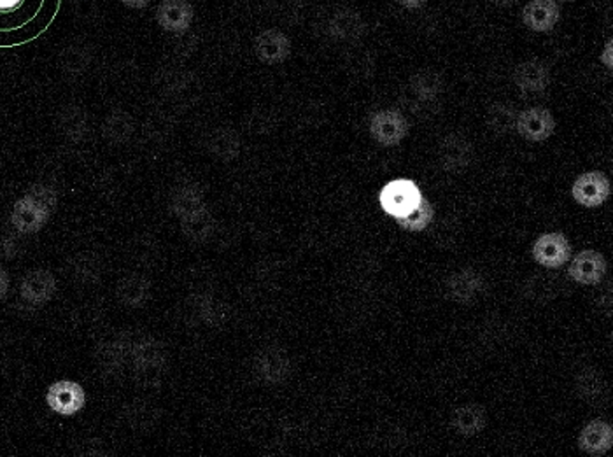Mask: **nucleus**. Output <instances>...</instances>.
Instances as JSON below:
<instances>
[{"label":"nucleus","mask_w":613,"mask_h":457,"mask_svg":"<svg viewBox=\"0 0 613 457\" xmlns=\"http://www.w3.org/2000/svg\"><path fill=\"white\" fill-rule=\"evenodd\" d=\"M61 0H0V48L39 39L59 16Z\"/></svg>","instance_id":"1"},{"label":"nucleus","mask_w":613,"mask_h":457,"mask_svg":"<svg viewBox=\"0 0 613 457\" xmlns=\"http://www.w3.org/2000/svg\"><path fill=\"white\" fill-rule=\"evenodd\" d=\"M57 207V193L44 186H35L14 203L11 223L18 233L32 235L44 228Z\"/></svg>","instance_id":"2"},{"label":"nucleus","mask_w":613,"mask_h":457,"mask_svg":"<svg viewBox=\"0 0 613 457\" xmlns=\"http://www.w3.org/2000/svg\"><path fill=\"white\" fill-rule=\"evenodd\" d=\"M423 193L419 190V186L410 181V179H396L387 182L379 195V203L382 210L395 218H405L410 214L421 201H423Z\"/></svg>","instance_id":"3"},{"label":"nucleus","mask_w":613,"mask_h":457,"mask_svg":"<svg viewBox=\"0 0 613 457\" xmlns=\"http://www.w3.org/2000/svg\"><path fill=\"white\" fill-rule=\"evenodd\" d=\"M167 361L165 347L154 337H139L130 343V365L143 380L156 378Z\"/></svg>","instance_id":"4"},{"label":"nucleus","mask_w":613,"mask_h":457,"mask_svg":"<svg viewBox=\"0 0 613 457\" xmlns=\"http://www.w3.org/2000/svg\"><path fill=\"white\" fill-rule=\"evenodd\" d=\"M48 406L63 417H72L87 406V391L79 382L57 380L46 393Z\"/></svg>","instance_id":"5"},{"label":"nucleus","mask_w":613,"mask_h":457,"mask_svg":"<svg viewBox=\"0 0 613 457\" xmlns=\"http://www.w3.org/2000/svg\"><path fill=\"white\" fill-rule=\"evenodd\" d=\"M253 370L265 384H270V386L283 384L292 375L290 354L281 347H274V345L265 347L256 354Z\"/></svg>","instance_id":"6"},{"label":"nucleus","mask_w":613,"mask_h":457,"mask_svg":"<svg viewBox=\"0 0 613 457\" xmlns=\"http://www.w3.org/2000/svg\"><path fill=\"white\" fill-rule=\"evenodd\" d=\"M370 135L384 147L398 145L409 135V121L400 111L382 109L370 119Z\"/></svg>","instance_id":"7"},{"label":"nucleus","mask_w":613,"mask_h":457,"mask_svg":"<svg viewBox=\"0 0 613 457\" xmlns=\"http://www.w3.org/2000/svg\"><path fill=\"white\" fill-rule=\"evenodd\" d=\"M610 193H612L610 179L599 171L585 172L575 179L571 186V197L579 205L587 209L603 205L610 199Z\"/></svg>","instance_id":"8"},{"label":"nucleus","mask_w":613,"mask_h":457,"mask_svg":"<svg viewBox=\"0 0 613 457\" xmlns=\"http://www.w3.org/2000/svg\"><path fill=\"white\" fill-rule=\"evenodd\" d=\"M438 165L447 173H461L467 171L473 160V145L467 137L450 134L443 137L437 149Z\"/></svg>","instance_id":"9"},{"label":"nucleus","mask_w":613,"mask_h":457,"mask_svg":"<svg viewBox=\"0 0 613 457\" xmlns=\"http://www.w3.org/2000/svg\"><path fill=\"white\" fill-rule=\"evenodd\" d=\"M554 116L545 107H529L517 113L515 132L529 143H545L554 135Z\"/></svg>","instance_id":"10"},{"label":"nucleus","mask_w":613,"mask_h":457,"mask_svg":"<svg viewBox=\"0 0 613 457\" xmlns=\"http://www.w3.org/2000/svg\"><path fill=\"white\" fill-rule=\"evenodd\" d=\"M533 257L545 268H561L571 257L570 240L561 231L543 233L533 244Z\"/></svg>","instance_id":"11"},{"label":"nucleus","mask_w":613,"mask_h":457,"mask_svg":"<svg viewBox=\"0 0 613 457\" xmlns=\"http://www.w3.org/2000/svg\"><path fill=\"white\" fill-rule=\"evenodd\" d=\"M570 259L571 261H570V266H568V275L582 286L599 284L608 272L607 257L598 251H592V249L580 251Z\"/></svg>","instance_id":"12"},{"label":"nucleus","mask_w":613,"mask_h":457,"mask_svg":"<svg viewBox=\"0 0 613 457\" xmlns=\"http://www.w3.org/2000/svg\"><path fill=\"white\" fill-rule=\"evenodd\" d=\"M57 293V279L50 270L39 268L32 270L22 281L20 294L22 298L33 307H41L48 303Z\"/></svg>","instance_id":"13"},{"label":"nucleus","mask_w":613,"mask_h":457,"mask_svg":"<svg viewBox=\"0 0 613 457\" xmlns=\"http://www.w3.org/2000/svg\"><path fill=\"white\" fill-rule=\"evenodd\" d=\"M561 20V7L555 0H529L523 9L525 27L538 33H549Z\"/></svg>","instance_id":"14"},{"label":"nucleus","mask_w":613,"mask_h":457,"mask_svg":"<svg viewBox=\"0 0 613 457\" xmlns=\"http://www.w3.org/2000/svg\"><path fill=\"white\" fill-rule=\"evenodd\" d=\"M447 294L456 303H473L484 289V279L473 268H463L454 272L445 283Z\"/></svg>","instance_id":"15"},{"label":"nucleus","mask_w":613,"mask_h":457,"mask_svg":"<svg viewBox=\"0 0 613 457\" xmlns=\"http://www.w3.org/2000/svg\"><path fill=\"white\" fill-rule=\"evenodd\" d=\"M579 447L589 456H605L612 451L613 428L603 419H594L587 423L579 434Z\"/></svg>","instance_id":"16"},{"label":"nucleus","mask_w":613,"mask_h":457,"mask_svg":"<svg viewBox=\"0 0 613 457\" xmlns=\"http://www.w3.org/2000/svg\"><path fill=\"white\" fill-rule=\"evenodd\" d=\"M255 53L263 63L277 65L290 57L292 42L281 30H265L255 39Z\"/></svg>","instance_id":"17"},{"label":"nucleus","mask_w":613,"mask_h":457,"mask_svg":"<svg viewBox=\"0 0 613 457\" xmlns=\"http://www.w3.org/2000/svg\"><path fill=\"white\" fill-rule=\"evenodd\" d=\"M514 81L525 93H542L551 85V69L538 58L525 60L515 69Z\"/></svg>","instance_id":"18"},{"label":"nucleus","mask_w":613,"mask_h":457,"mask_svg":"<svg viewBox=\"0 0 613 457\" xmlns=\"http://www.w3.org/2000/svg\"><path fill=\"white\" fill-rule=\"evenodd\" d=\"M116 298L126 309H143L151 298V281L141 274H128L117 283Z\"/></svg>","instance_id":"19"},{"label":"nucleus","mask_w":613,"mask_h":457,"mask_svg":"<svg viewBox=\"0 0 613 457\" xmlns=\"http://www.w3.org/2000/svg\"><path fill=\"white\" fill-rule=\"evenodd\" d=\"M156 20L162 29L186 32L193 22V9L186 0H162L156 9Z\"/></svg>","instance_id":"20"},{"label":"nucleus","mask_w":613,"mask_h":457,"mask_svg":"<svg viewBox=\"0 0 613 457\" xmlns=\"http://www.w3.org/2000/svg\"><path fill=\"white\" fill-rule=\"evenodd\" d=\"M207 209L204 193L199 186L195 184H181L177 186L171 199H169V210L171 214L181 219H186L200 210Z\"/></svg>","instance_id":"21"},{"label":"nucleus","mask_w":613,"mask_h":457,"mask_svg":"<svg viewBox=\"0 0 613 457\" xmlns=\"http://www.w3.org/2000/svg\"><path fill=\"white\" fill-rule=\"evenodd\" d=\"M450 426L465 438L477 436L488 426V412L482 405L477 403L461 405L452 412Z\"/></svg>","instance_id":"22"},{"label":"nucleus","mask_w":613,"mask_h":457,"mask_svg":"<svg viewBox=\"0 0 613 457\" xmlns=\"http://www.w3.org/2000/svg\"><path fill=\"white\" fill-rule=\"evenodd\" d=\"M130 343L123 337L100 343L97 349V363L104 372L121 373L130 363Z\"/></svg>","instance_id":"23"},{"label":"nucleus","mask_w":613,"mask_h":457,"mask_svg":"<svg viewBox=\"0 0 613 457\" xmlns=\"http://www.w3.org/2000/svg\"><path fill=\"white\" fill-rule=\"evenodd\" d=\"M575 391H577V396L589 405L603 403V398L608 396V387H607L605 377L592 367H587L584 370L577 373Z\"/></svg>","instance_id":"24"},{"label":"nucleus","mask_w":613,"mask_h":457,"mask_svg":"<svg viewBox=\"0 0 613 457\" xmlns=\"http://www.w3.org/2000/svg\"><path fill=\"white\" fill-rule=\"evenodd\" d=\"M104 265L95 253H79L70 259V275L79 284H97L102 277Z\"/></svg>","instance_id":"25"},{"label":"nucleus","mask_w":613,"mask_h":457,"mask_svg":"<svg viewBox=\"0 0 613 457\" xmlns=\"http://www.w3.org/2000/svg\"><path fill=\"white\" fill-rule=\"evenodd\" d=\"M181 231L190 242L205 244L216 231V221L209 209H204L186 219H181Z\"/></svg>","instance_id":"26"},{"label":"nucleus","mask_w":613,"mask_h":457,"mask_svg":"<svg viewBox=\"0 0 613 457\" xmlns=\"http://www.w3.org/2000/svg\"><path fill=\"white\" fill-rule=\"evenodd\" d=\"M409 85L412 93L424 102L437 100L443 91V79L437 70H419V72H415L410 78Z\"/></svg>","instance_id":"27"},{"label":"nucleus","mask_w":613,"mask_h":457,"mask_svg":"<svg viewBox=\"0 0 613 457\" xmlns=\"http://www.w3.org/2000/svg\"><path fill=\"white\" fill-rule=\"evenodd\" d=\"M193 314L207 326H221L228 319V307L210 294H200L193 302Z\"/></svg>","instance_id":"28"},{"label":"nucleus","mask_w":613,"mask_h":457,"mask_svg":"<svg viewBox=\"0 0 613 457\" xmlns=\"http://www.w3.org/2000/svg\"><path fill=\"white\" fill-rule=\"evenodd\" d=\"M209 149L216 158L223 162H230V160H235L240 153V139L232 130L219 128L210 135Z\"/></svg>","instance_id":"29"},{"label":"nucleus","mask_w":613,"mask_h":457,"mask_svg":"<svg viewBox=\"0 0 613 457\" xmlns=\"http://www.w3.org/2000/svg\"><path fill=\"white\" fill-rule=\"evenodd\" d=\"M134 121L126 113H111L104 121V137L111 144H125L134 134Z\"/></svg>","instance_id":"30"},{"label":"nucleus","mask_w":613,"mask_h":457,"mask_svg":"<svg viewBox=\"0 0 613 457\" xmlns=\"http://www.w3.org/2000/svg\"><path fill=\"white\" fill-rule=\"evenodd\" d=\"M331 30L340 39H354L358 35L365 33V23L361 16L350 9H342L335 14Z\"/></svg>","instance_id":"31"},{"label":"nucleus","mask_w":613,"mask_h":457,"mask_svg":"<svg viewBox=\"0 0 613 457\" xmlns=\"http://www.w3.org/2000/svg\"><path fill=\"white\" fill-rule=\"evenodd\" d=\"M433 218H435L433 205L426 201V199H423L421 203L410 214H407L405 218L396 219V223H398V227H402V228L407 229V231H415L417 233V231L428 228L432 225Z\"/></svg>","instance_id":"32"},{"label":"nucleus","mask_w":613,"mask_h":457,"mask_svg":"<svg viewBox=\"0 0 613 457\" xmlns=\"http://www.w3.org/2000/svg\"><path fill=\"white\" fill-rule=\"evenodd\" d=\"M515 119H517V113L508 104H495L488 113L489 130H493L499 135L510 134L512 130H515Z\"/></svg>","instance_id":"33"},{"label":"nucleus","mask_w":613,"mask_h":457,"mask_svg":"<svg viewBox=\"0 0 613 457\" xmlns=\"http://www.w3.org/2000/svg\"><path fill=\"white\" fill-rule=\"evenodd\" d=\"M153 408L149 405H141V403H134L132 406H128V415L126 421L132 428H149V424L153 423L151 417Z\"/></svg>","instance_id":"34"},{"label":"nucleus","mask_w":613,"mask_h":457,"mask_svg":"<svg viewBox=\"0 0 613 457\" xmlns=\"http://www.w3.org/2000/svg\"><path fill=\"white\" fill-rule=\"evenodd\" d=\"M599 60H601V63L608 69V70H612L613 69V39H608L607 41V44H605V48H603V51H601V57H599Z\"/></svg>","instance_id":"35"},{"label":"nucleus","mask_w":613,"mask_h":457,"mask_svg":"<svg viewBox=\"0 0 613 457\" xmlns=\"http://www.w3.org/2000/svg\"><path fill=\"white\" fill-rule=\"evenodd\" d=\"M9 291V275L7 272L0 266V298H4Z\"/></svg>","instance_id":"36"},{"label":"nucleus","mask_w":613,"mask_h":457,"mask_svg":"<svg viewBox=\"0 0 613 457\" xmlns=\"http://www.w3.org/2000/svg\"><path fill=\"white\" fill-rule=\"evenodd\" d=\"M426 2H428V0H396V4L402 5V7H405V9H419V7H423Z\"/></svg>","instance_id":"37"},{"label":"nucleus","mask_w":613,"mask_h":457,"mask_svg":"<svg viewBox=\"0 0 613 457\" xmlns=\"http://www.w3.org/2000/svg\"><path fill=\"white\" fill-rule=\"evenodd\" d=\"M121 2L128 7H134V9H143L149 4V0H121Z\"/></svg>","instance_id":"38"},{"label":"nucleus","mask_w":613,"mask_h":457,"mask_svg":"<svg viewBox=\"0 0 613 457\" xmlns=\"http://www.w3.org/2000/svg\"><path fill=\"white\" fill-rule=\"evenodd\" d=\"M493 4L497 5H501V7H508V5H514L517 0H491Z\"/></svg>","instance_id":"39"},{"label":"nucleus","mask_w":613,"mask_h":457,"mask_svg":"<svg viewBox=\"0 0 613 457\" xmlns=\"http://www.w3.org/2000/svg\"><path fill=\"white\" fill-rule=\"evenodd\" d=\"M555 2H575V0H555Z\"/></svg>","instance_id":"40"}]
</instances>
